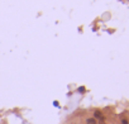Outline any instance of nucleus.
<instances>
[{
	"instance_id": "nucleus-4",
	"label": "nucleus",
	"mask_w": 129,
	"mask_h": 124,
	"mask_svg": "<svg viewBox=\"0 0 129 124\" xmlns=\"http://www.w3.org/2000/svg\"><path fill=\"white\" fill-rule=\"evenodd\" d=\"M99 124H105V123H104V120H103V121H100V123H99Z\"/></svg>"
},
{
	"instance_id": "nucleus-3",
	"label": "nucleus",
	"mask_w": 129,
	"mask_h": 124,
	"mask_svg": "<svg viewBox=\"0 0 129 124\" xmlns=\"http://www.w3.org/2000/svg\"><path fill=\"white\" fill-rule=\"evenodd\" d=\"M121 124H129V120L128 119H121Z\"/></svg>"
},
{
	"instance_id": "nucleus-1",
	"label": "nucleus",
	"mask_w": 129,
	"mask_h": 124,
	"mask_svg": "<svg viewBox=\"0 0 129 124\" xmlns=\"http://www.w3.org/2000/svg\"><path fill=\"white\" fill-rule=\"evenodd\" d=\"M94 116H95L96 119H99L100 121L104 120V115H103V113H101L100 110H95V111H94Z\"/></svg>"
},
{
	"instance_id": "nucleus-2",
	"label": "nucleus",
	"mask_w": 129,
	"mask_h": 124,
	"mask_svg": "<svg viewBox=\"0 0 129 124\" xmlns=\"http://www.w3.org/2000/svg\"><path fill=\"white\" fill-rule=\"evenodd\" d=\"M86 124H96V120H95V118H89V119L86 120Z\"/></svg>"
}]
</instances>
